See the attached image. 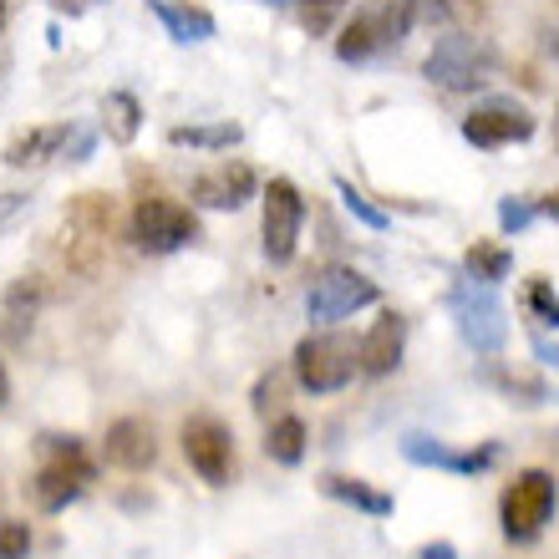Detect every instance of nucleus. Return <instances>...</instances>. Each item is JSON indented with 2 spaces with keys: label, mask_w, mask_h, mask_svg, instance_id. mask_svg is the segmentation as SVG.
Wrapping results in <instances>:
<instances>
[{
  "label": "nucleus",
  "mask_w": 559,
  "mask_h": 559,
  "mask_svg": "<svg viewBox=\"0 0 559 559\" xmlns=\"http://www.w3.org/2000/svg\"><path fill=\"white\" fill-rule=\"evenodd\" d=\"M499 72V51L488 36H473V31H453L442 36L423 61V76L432 87H448V92H478L493 82Z\"/></svg>",
  "instance_id": "1"
},
{
  "label": "nucleus",
  "mask_w": 559,
  "mask_h": 559,
  "mask_svg": "<svg viewBox=\"0 0 559 559\" xmlns=\"http://www.w3.org/2000/svg\"><path fill=\"white\" fill-rule=\"evenodd\" d=\"M417 5L423 0H371L367 11H356L336 36V57L341 61H367L377 51L407 41V31L417 26Z\"/></svg>",
  "instance_id": "2"
},
{
  "label": "nucleus",
  "mask_w": 559,
  "mask_h": 559,
  "mask_svg": "<svg viewBox=\"0 0 559 559\" xmlns=\"http://www.w3.org/2000/svg\"><path fill=\"white\" fill-rule=\"evenodd\" d=\"M555 499H559L555 473H545V468L514 473L499 499L503 539H509V545H534V539L545 534V524L555 519Z\"/></svg>",
  "instance_id": "3"
},
{
  "label": "nucleus",
  "mask_w": 559,
  "mask_h": 559,
  "mask_svg": "<svg viewBox=\"0 0 559 559\" xmlns=\"http://www.w3.org/2000/svg\"><path fill=\"white\" fill-rule=\"evenodd\" d=\"M356 371H361V346L346 341L341 331H321V336H306L295 346V382L316 397L352 386Z\"/></svg>",
  "instance_id": "4"
},
{
  "label": "nucleus",
  "mask_w": 559,
  "mask_h": 559,
  "mask_svg": "<svg viewBox=\"0 0 559 559\" xmlns=\"http://www.w3.org/2000/svg\"><path fill=\"white\" fill-rule=\"evenodd\" d=\"M128 235H133V245L143 254H174L199 239V219H193L189 204L147 193V199L133 204V214H128Z\"/></svg>",
  "instance_id": "5"
},
{
  "label": "nucleus",
  "mask_w": 559,
  "mask_h": 559,
  "mask_svg": "<svg viewBox=\"0 0 559 559\" xmlns=\"http://www.w3.org/2000/svg\"><path fill=\"white\" fill-rule=\"evenodd\" d=\"M453 316H457V336L468 341L473 352H484V356L503 352V341H509V316H503L493 285H478V280L457 285L453 290Z\"/></svg>",
  "instance_id": "6"
},
{
  "label": "nucleus",
  "mask_w": 559,
  "mask_h": 559,
  "mask_svg": "<svg viewBox=\"0 0 559 559\" xmlns=\"http://www.w3.org/2000/svg\"><path fill=\"white\" fill-rule=\"evenodd\" d=\"M183 457H189V468L204 478L209 488H224L235 478V432L229 423L219 417H189L183 423Z\"/></svg>",
  "instance_id": "7"
},
{
  "label": "nucleus",
  "mask_w": 559,
  "mask_h": 559,
  "mask_svg": "<svg viewBox=\"0 0 559 559\" xmlns=\"http://www.w3.org/2000/svg\"><path fill=\"white\" fill-rule=\"evenodd\" d=\"M300 224H306V199L290 178H270L265 189V219H260V235H265V260L270 265H290L295 245H300Z\"/></svg>",
  "instance_id": "8"
},
{
  "label": "nucleus",
  "mask_w": 559,
  "mask_h": 559,
  "mask_svg": "<svg viewBox=\"0 0 559 559\" xmlns=\"http://www.w3.org/2000/svg\"><path fill=\"white\" fill-rule=\"evenodd\" d=\"M367 306H377V280H367L361 270H325L306 290V316L321 325L346 321V316H356Z\"/></svg>",
  "instance_id": "9"
},
{
  "label": "nucleus",
  "mask_w": 559,
  "mask_h": 559,
  "mask_svg": "<svg viewBox=\"0 0 559 559\" xmlns=\"http://www.w3.org/2000/svg\"><path fill=\"white\" fill-rule=\"evenodd\" d=\"M463 138L473 147H509V143H530L534 138V118L514 103H493V107H473L463 118Z\"/></svg>",
  "instance_id": "10"
},
{
  "label": "nucleus",
  "mask_w": 559,
  "mask_h": 559,
  "mask_svg": "<svg viewBox=\"0 0 559 559\" xmlns=\"http://www.w3.org/2000/svg\"><path fill=\"white\" fill-rule=\"evenodd\" d=\"M92 478H97V468H92L87 457H67V463H41V468H36V478H31V499L41 503L46 514H61L67 503H76L82 493H87Z\"/></svg>",
  "instance_id": "11"
},
{
  "label": "nucleus",
  "mask_w": 559,
  "mask_h": 559,
  "mask_svg": "<svg viewBox=\"0 0 559 559\" xmlns=\"http://www.w3.org/2000/svg\"><path fill=\"white\" fill-rule=\"evenodd\" d=\"M260 189V178H254L250 163H214L209 174L193 178V204L199 209H245Z\"/></svg>",
  "instance_id": "12"
},
{
  "label": "nucleus",
  "mask_w": 559,
  "mask_h": 559,
  "mask_svg": "<svg viewBox=\"0 0 559 559\" xmlns=\"http://www.w3.org/2000/svg\"><path fill=\"white\" fill-rule=\"evenodd\" d=\"M103 457L122 473H147L158 463V438H153V427H147L143 417H122V423L107 427Z\"/></svg>",
  "instance_id": "13"
},
{
  "label": "nucleus",
  "mask_w": 559,
  "mask_h": 559,
  "mask_svg": "<svg viewBox=\"0 0 559 559\" xmlns=\"http://www.w3.org/2000/svg\"><path fill=\"white\" fill-rule=\"evenodd\" d=\"M76 138L72 122H41V128H26V133H15L0 153L5 168H36V163H51L67 153V143Z\"/></svg>",
  "instance_id": "14"
},
{
  "label": "nucleus",
  "mask_w": 559,
  "mask_h": 559,
  "mask_svg": "<svg viewBox=\"0 0 559 559\" xmlns=\"http://www.w3.org/2000/svg\"><path fill=\"white\" fill-rule=\"evenodd\" d=\"M402 346H407V321L397 310H382L377 325L361 336V371L367 377H386V371L402 367Z\"/></svg>",
  "instance_id": "15"
},
{
  "label": "nucleus",
  "mask_w": 559,
  "mask_h": 559,
  "mask_svg": "<svg viewBox=\"0 0 559 559\" xmlns=\"http://www.w3.org/2000/svg\"><path fill=\"white\" fill-rule=\"evenodd\" d=\"M402 453L423 463V468H448V473H484L493 457H499V442H484V448H473V453H453L448 442L438 438H402Z\"/></svg>",
  "instance_id": "16"
},
{
  "label": "nucleus",
  "mask_w": 559,
  "mask_h": 559,
  "mask_svg": "<svg viewBox=\"0 0 559 559\" xmlns=\"http://www.w3.org/2000/svg\"><path fill=\"white\" fill-rule=\"evenodd\" d=\"M147 11L163 21V31L174 36V41H209L219 21L204 11V5H189V0H147Z\"/></svg>",
  "instance_id": "17"
},
{
  "label": "nucleus",
  "mask_w": 559,
  "mask_h": 559,
  "mask_svg": "<svg viewBox=\"0 0 559 559\" xmlns=\"http://www.w3.org/2000/svg\"><path fill=\"white\" fill-rule=\"evenodd\" d=\"M321 493H325V499H336V503H352V509H361V514H371V519H386L392 509H397V499H392V493L371 488L367 478H346V473H325Z\"/></svg>",
  "instance_id": "18"
},
{
  "label": "nucleus",
  "mask_w": 559,
  "mask_h": 559,
  "mask_svg": "<svg viewBox=\"0 0 559 559\" xmlns=\"http://www.w3.org/2000/svg\"><path fill=\"white\" fill-rule=\"evenodd\" d=\"M103 133H107V143H118V147H128L143 133V103H138L133 92H107L103 97Z\"/></svg>",
  "instance_id": "19"
},
{
  "label": "nucleus",
  "mask_w": 559,
  "mask_h": 559,
  "mask_svg": "<svg viewBox=\"0 0 559 559\" xmlns=\"http://www.w3.org/2000/svg\"><path fill=\"white\" fill-rule=\"evenodd\" d=\"M417 21H427L438 31H473L484 21V0H423Z\"/></svg>",
  "instance_id": "20"
},
{
  "label": "nucleus",
  "mask_w": 559,
  "mask_h": 559,
  "mask_svg": "<svg viewBox=\"0 0 559 559\" xmlns=\"http://www.w3.org/2000/svg\"><path fill=\"white\" fill-rule=\"evenodd\" d=\"M306 423H300V417H275V423L265 427V453L275 457L280 468H295V463H300V457H306Z\"/></svg>",
  "instance_id": "21"
},
{
  "label": "nucleus",
  "mask_w": 559,
  "mask_h": 559,
  "mask_svg": "<svg viewBox=\"0 0 559 559\" xmlns=\"http://www.w3.org/2000/svg\"><path fill=\"white\" fill-rule=\"evenodd\" d=\"M463 270H468V280H478V285H499V280H509V270H514V254L503 250V245H493V239H473L468 254H463Z\"/></svg>",
  "instance_id": "22"
},
{
  "label": "nucleus",
  "mask_w": 559,
  "mask_h": 559,
  "mask_svg": "<svg viewBox=\"0 0 559 559\" xmlns=\"http://www.w3.org/2000/svg\"><path fill=\"white\" fill-rule=\"evenodd\" d=\"M239 138H245L239 122H189V128H168V143L174 147H204V153L235 147Z\"/></svg>",
  "instance_id": "23"
},
{
  "label": "nucleus",
  "mask_w": 559,
  "mask_h": 559,
  "mask_svg": "<svg viewBox=\"0 0 559 559\" xmlns=\"http://www.w3.org/2000/svg\"><path fill=\"white\" fill-rule=\"evenodd\" d=\"M112 224H118V209H112V199L107 193H82L72 204V229L87 239H107L112 235Z\"/></svg>",
  "instance_id": "24"
},
{
  "label": "nucleus",
  "mask_w": 559,
  "mask_h": 559,
  "mask_svg": "<svg viewBox=\"0 0 559 559\" xmlns=\"http://www.w3.org/2000/svg\"><path fill=\"white\" fill-rule=\"evenodd\" d=\"M524 306H530V316L539 325H555L559 331V295H555V285H549L545 275H534L530 285H524Z\"/></svg>",
  "instance_id": "25"
},
{
  "label": "nucleus",
  "mask_w": 559,
  "mask_h": 559,
  "mask_svg": "<svg viewBox=\"0 0 559 559\" xmlns=\"http://www.w3.org/2000/svg\"><path fill=\"white\" fill-rule=\"evenodd\" d=\"M336 193H341V204L352 209V214H356V219H361V224H367V229H386V214H382V209H377V204H371L367 193L356 189L352 178H336Z\"/></svg>",
  "instance_id": "26"
},
{
  "label": "nucleus",
  "mask_w": 559,
  "mask_h": 559,
  "mask_svg": "<svg viewBox=\"0 0 559 559\" xmlns=\"http://www.w3.org/2000/svg\"><path fill=\"white\" fill-rule=\"evenodd\" d=\"M36 457L41 463H67V457H87V448H82L76 432H41L36 438Z\"/></svg>",
  "instance_id": "27"
},
{
  "label": "nucleus",
  "mask_w": 559,
  "mask_h": 559,
  "mask_svg": "<svg viewBox=\"0 0 559 559\" xmlns=\"http://www.w3.org/2000/svg\"><path fill=\"white\" fill-rule=\"evenodd\" d=\"M41 300H46V285H41V275H21V280H15V285H11V290H5V310H11L15 321H21V310H26V316H31V310L41 306Z\"/></svg>",
  "instance_id": "28"
},
{
  "label": "nucleus",
  "mask_w": 559,
  "mask_h": 559,
  "mask_svg": "<svg viewBox=\"0 0 559 559\" xmlns=\"http://www.w3.org/2000/svg\"><path fill=\"white\" fill-rule=\"evenodd\" d=\"M341 11H346V0H300V21H306L310 36H325Z\"/></svg>",
  "instance_id": "29"
},
{
  "label": "nucleus",
  "mask_w": 559,
  "mask_h": 559,
  "mask_svg": "<svg viewBox=\"0 0 559 559\" xmlns=\"http://www.w3.org/2000/svg\"><path fill=\"white\" fill-rule=\"evenodd\" d=\"M31 555V524L26 519H0V559H26Z\"/></svg>",
  "instance_id": "30"
},
{
  "label": "nucleus",
  "mask_w": 559,
  "mask_h": 559,
  "mask_svg": "<svg viewBox=\"0 0 559 559\" xmlns=\"http://www.w3.org/2000/svg\"><path fill=\"white\" fill-rule=\"evenodd\" d=\"M534 219H539V204H530V199H503L499 204V229L503 235H519V229H530Z\"/></svg>",
  "instance_id": "31"
},
{
  "label": "nucleus",
  "mask_w": 559,
  "mask_h": 559,
  "mask_svg": "<svg viewBox=\"0 0 559 559\" xmlns=\"http://www.w3.org/2000/svg\"><path fill=\"white\" fill-rule=\"evenodd\" d=\"M280 402H285V377L270 371V377H260V386H254V413L265 417L270 407H280Z\"/></svg>",
  "instance_id": "32"
},
{
  "label": "nucleus",
  "mask_w": 559,
  "mask_h": 559,
  "mask_svg": "<svg viewBox=\"0 0 559 559\" xmlns=\"http://www.w3.org/2000/svg\"><path fill=\"white\" fill-rule=\"evenodd\" d=\"M26 199H31V193H0V229H5L21 209H26Z\"/></svg>",
  "instance_id": "33"
},
{
  "label": "nucleus",
  "mask_w": 559,
  "mask_h": 559,
  "mask_svg": "<svg viewBox=\"0 0 559 559\" xmlns=\"http://www.w3.org/2000/svg\"><path fill=\"white\" fill-rule=\"evenodd\" d=\"M417 559H457V549L448 545V539H432V545L417 549Z\"/></svg>",
  "instance_id": "34"
},
{
  "label": "nucleus",
  "mask_w": 559,
  "mask_h": 559,
  "mask_svg": "<svg viewBox=\"0 0 559 559\" xmlns=\"http://www.w3.org/2000/svg\"><path fill=\"white\" fill-rule=\"evenodd\" d=\"M534 356H539V361H549V367H559V346H555V341H534Z\"/></svg>",
  "instance_id": "35"
},
{
  "label": "nucleus",
  "mask_w": 559,
  "mask_h": 559,
  "mask_svg": "<svg viewBox=\"0 0 559 559\" xmlns=\"http://www.w3.org/2000/svg\"><path fill=\"white\" fill-rule=\"evenodd\" d=\"M534 204H539V214H545V219L559 224V193H545V199H534Z\"/></svg>",
  "instance_id": "36"
},
{
  "label": "nucleus",
  "mask_w": 559,
  "mask_h": 559,
  "mask_svg": "<svg viewBox=\"0 0 559 559\" xmlns=\"http://www.w3.org/2000/svg\"><path fill=\"white\" fill-rule=\"evenodd\" d=\"M51 5H57V11H67V15H82V5H87V0H51Z\"/></svg>",
  "instance_id": "37"
},
{
  "label": "nucleus",
  "mask_w": 559,
  "mask_h": 559,
  "mask_svg": "<svg viewBox=\"0 0 559 559\" xmlns=\"http://www.w3.org/2000/svg\"><path fill=\"white\" fill-rule=\"evenodd\" d=\"M545 46H549V57H555V61H559V36H549V41H545Z\"/></svg>",
  "instance_id": "38"
},
{
  "label": "nucleus",
  "mask_w": 559,
  "mask_h": 559,
  "mask_svg": "<svg viewBox=\"0 0 559 559\" xmlns=\"http://www.w3.org/2000/svg\"><path fill=\"white\" fill-rule=\"evenodd\" d=\"M0 402H5V361H0Z\"/></svg>",
  "instance_id": "39"
},
{
  "label": "nucleus",
  "mask_w": 559,
  "mask_h": 559,
  "mask_svg": "<svg viewBox=\"0 0 559 559\" xmlns=\"http://www.w3.org/2000/svg\"><path fill=\"white\" fill-rule=\"evenodd\" d=\"M5 15H11V5H5V0H0V26H5Z\"/></svg>",
  "instance_id": "40"
},
{
  "label": "nucleus",
  "mask_w": 559,
  "mask_h": 559,
  "mask_svg": "<svg viewBox=\"0 0 559 559\" xmlns=\"http://www.w3.org/2000/svg\"><path fill=\"white\" fill-rule=\"evenodd\" d=\"M555 147H559V107H555Z\"/></svg>",
  "instance_id": "41"
}]
</instances>
